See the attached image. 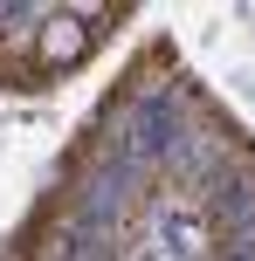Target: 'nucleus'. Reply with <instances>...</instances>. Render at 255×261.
I'll return each mask as SVG.
<instances>
[{"label": "nucleus", "instance_id": "obj_1", "mask_svg": "<svg viewBox=\"0 0 255 261\" xmlns=\"http://www.w3.org/2000/svg\"><path fill=\"white\" fill-rule=\"evenodd\" d=\"M49 48L55 55H76V28H49Z\"/></svg>", "mask_w": 255, "mask_h": 261}]
</instances>
